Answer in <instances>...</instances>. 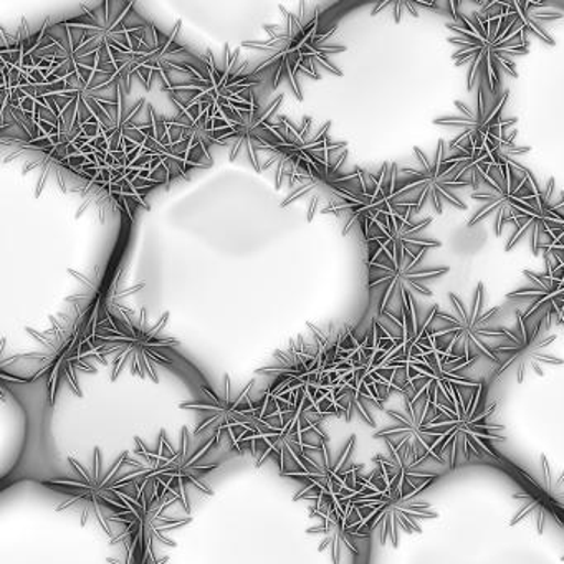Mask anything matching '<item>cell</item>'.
<instances>
[{"label":"cell","instance_id":"cell-5","mask_svg":"<svg viewBox=\"0 0 564 564\" xmlns=\"http://www.w3.org/2000/svg\"><path fill=\"white\" fill-rule=\"evenodd\" d=\"M329 128V123L315 128L310 118L300 127L289 118H280L260 143V171H272L279 189L283 184L299 187L306 183H332L341 174L348 147L333 141Z\"/></svg>","mask_w":564,"mask_h":564},{"label":"cell","instance_id":"cell-8","mask_svg":"<svg viewBox=\"0 0 564 564\" xmlns=\"http://www.w3.org/2000/svg\"><path fill=\"white\" fill-rule=\"evenodd\" d=\"M128 475V480L108 497L107 510L111 511L110 520L121 524L118 536L111 538V544L123 543L138 550L154 553L158 544L174 546L173 533L184 524L167 513L173 500L161 498L153 485L143 477Z\"/></svg>","mask_w":564,"mask_h":564},{"label":"cell","instance_id":"cell-14","mask_svg":"<svg viewBox=\"0 0 564 564\" xmlns=\"http://www.w3.org/2000/svg\"><path fill=\"white\" fill-rule=\"evenodd\" d=\"M508 224L514 230L505 246L507 252L528 239L531 253L540 256L544 247L553 246L563 236L564 193H557L553 177L543 189L534 174L528 171L527 186L511 206Z\"/></svg>","mask_w":564,"mask_h":564},{"label":"cell","instance_id":"cell-22","mask_svg":"<svg viewBox=\"0 0 564 564\" xmlns=\"http://www.w3.org/2000/svg\"><path fill=\"white\" fill-rule=\"evenodd\" d=\"M341 335L343 332H335L333 325H328L326 328L312 326L310 332L302 333L299 338L292 339L285 348L276 351L272 361L257 372L283 378V376L292 375L300 369L308 368V366L332 356Z\"/></svg>","mask_w":564,"mask_h":564},{"label":"cell","instance_id":"cell-25","mask_svg":"<svg viewBox=\"0 0 564 564\" xmlns=\"http://www.w3.org/2000/svg\"><path fill=\"white\" fill-rule=\"evenodd\" d=\"M283 97L280 95L276 100L267 107H259L257 113L253 115L252 120L239 131L236 140H234L232 151H230V158L237 160V158L246 156L247 160L252 163V166L257 171H260L259 150L260 141L267 137L270 130L279 123V110L280 104H282Z\"/></svg>","mask_w":564,"mask_h":564},{"label":"cell","instance_id":"cell-24","mask_svg":"<svg viewBox=\"0 0 564 564\" xmlns=\"http://www.w3.org/2000/svg\"><path fill=\"white\" fill-rule=\"evenodd\" d=\"M389 447V445H388ZM376 468L372 475L392 490L401 494L417 495V491L437 480L438 475L422 470V458L401 448L389 447L388 455H378L375 458Z\"/></svg>","mask_w":564,"mask_h":564},{"label":"cell","instance_id":"cell-2","mask_svg":"<svg viewBox=\"0 0 564 564\" xmlns=\"http://www.w3.org/2000/svg\"><path fill=\"white\" fill-rule=\"evenodd\" d=\"M481 11L462 14L460 4L451 2L454 22L447 24L455 47V67L468 65L467 90L484 82L494 95H500L501 72L517 78V65L511 55L528 52L527 29L505 8L503 2L480 4Z\"/></svg>","mask_w":564,"mask_h":564},{"label":"cell","instance_id":"cell-1","mask_svg":"<svg viewBox=\"0 0 564 564\" xmlns=\"http://www.w3.org/2000/svg\"><path fill=\"white\" fill-rule=\"evenodd\" d=\"M259 84L252 62L239 48L224 47L220 58L213 51L197 55L186 70L174 75L166 91L184 120L203 130L213 143L224 144L236 140L259 110Z\"/></svg>","mask_w":564,"mask_h":564},{"label":"cell","instance_id":"cell-10","mask_svg":"<svg viewBox=\"0 0 564 564\" xmlns=\"http://www.w3.org/2000/svg\"><path fill=\"white\" fill-rule=\"evenodd\" d=\"M441 414L431 422L432 448L438 462L445 458L455 464L458 457H484L491 455L495 441H503L498 435L503 431L490 421L494 405L485 408V386L478 382L467 398L455 404L442 405Z\"/></svg>","mask_w":564,"mask_h":564},{"label":"cell","instance_id":"cell-9","mask_svg":"<svg viewBox=\"0 0 564 564\" xmlns=\"http://www.w3.org/2000/svg\"><path fill=\"white\" fill-rule=\"evenodd\" d=\"M213 442L200 441L191 435L189 429L181 431V442L173 447L167 441L166 432H161L160 445L156 451L144 447L140 437H137L134 455H140L144 460V468L131 471L133 477H143L153 485L156 494L167 500H181L187 507L184 488L187 485L210 494V488L204 484V475L217 467V464L207 460Z\"/></svg>","mask_w":564,"mask_h":564},{"label":"cell","instance_id":"cell-17","mask_svg":"<svg viewBox=\"0 0 564 564\" xmlns=\"http://www.w3.org/2000/svg\"><path fill=\"white\" fill-rule=\"evenodd\" d=\"M551 323L546 318L524 319L517 312L514 328H505V336L495 345L498 358L497 378L514 375L518 382L528 376H543L544 366H561L563 359L550 352L556 336L550 335Z\"/></svg>","mask_w":564,"mask_h":564},{"label":"cell","instance_id":"cell-28","mask_svg":"<svg viewBox=\"0 0 564 564\" xmlns=\"http://www.w3.org/2000/svg\"><path fill=\"white\" fill-rule=\"evenodd\" d=\"M167 557H156L154 553L127 546L118 556L108 557L107 564H164Z\"/></svg>","mask_w":564,"mask_h":564},{"label":"cell","instance_id":"cell-12","mask_svg":"<svg viewBox=\"0 0 564 564\" xmlns=\"http://www.w3.org/2000/svg\"><path fill=\"white\" fill-rule=\"evenodd\" d=\"M415 497L417 495L392 490L371 474L359 477L351 503L368 530L379 534L381 543L398 546L402 533L419 531L422 520L437 517L427 501Z\"/></svg>","mask_w":564,"mask_h":564},{"label":"cell","instance_id":"cell-20","mask_svg":"<svg viewBox=\"0 0 564 564\" xmlns=\"http://www.w3.org/2000/svg\"><path fill=\"white\" fill-rule=\"evenodd\" d=\"M510 91H501L500 95H494L488 90L484 82L477 84V97H475L474 107L468 108L462 101H455V107L460 110V115L455 117L438 118L434 121L435 127L455 128L462 133L454 140H462L467 137L490 138V140H505L510 137L508 130L517 120L503 118V110L507 107Z\"/></svg>","mask_w":564,"mask_h":564},{"label":"cell","instance_id":"cell-15","mask_svg":"<svg viewBox=\"0 0 564 564\" xmlns=\"http://www.w3.org/2000/svg\"><path fill=\"white\" fill-rule=\"evenodd\" d=\"M355 437L349 438L338 452L323 445L319 451L303 455L285 477L295 478L302 484V490L296 494V501L325 503V501L351 498L358 490L359 470L361 465L352 460Z\"/></svg>","mask_w":564,"mask_h":564},{"label":"cell","instance_id":"cell-26","mask_svg":"<svg viewBox=\"0 0 564 564\" xmlns=\"http://www.w3.org/2000/svg\"><path fill=\"white\" fill-rule=\"evenodd\" d=\"M517 500H521V505L518 507L513 521H511L513 524L520 523V521H531L536 530L543 533L547 521L560 520L557 513H560L561 508L551 500V497H538L533 488L524 490L523 494H518Z\"/></svg>","mask_w":564,"mask_h":564},{"label":"cell","instance_id":"cell-19","mask_svg":"<svg viewBox=\"0 0 564 564\" xmlns=\"http://www.w3.org/2000/svg\"><path fill=\"white\" fill-rule=\"evenodd\" d=\"M527 167L518 164L513 158H505L500 163L485 171L475 186L471 199L481 203L478 213L468 220V227L495 217V234L501 236L510 219V209L514 200L523 194L527 186Z\"/></svg>","mask_w":564,"mask_h":564},{"label":"cell","instance_id":"cell-13","mask_svg":"<svg viewBox=\"0 0 564 564\" xmlns=\"http://www.w3.org/2000/svg\"><path fill=\"white\" fill-rule=\"evenodd\" d=\"M128 455L130 452H124L123 457L117 458L110 468L105 467L104 455L98 447L95 448L90 464H82L77 458L68 457L70 474L47 481V487L65 495V501L58 505V511L78 514L84 524L95 521L111 533L110 524L105 520V503L108 497L128 480V475L118 478L121 465L130 462Z\"/></svg>","mask_w":564,"mask_h":564},{"label":"cell","instance_id":"cell-23","mask_svg":"<svg viewBox=\"0 0 564 564\" xmlns=\"http://www.w3.org/2000/svg\"><path fill=\"white\" fill-rule=\"evenodd\" d=\"M543 257L546 265L543 273L523 272L533 286L508 293L507 299L528 303L527 310L521 312L524 319L546 318L553 325V319L564 313V275L556 269L553 257L547 253H543Z\"/></svg>","mask_w":564,"mask_h":564},{"label":"cell","instance_id":"cell-11","mask_svg":"<svg viewBox=\"0 0 564 564\" xmlns=\"http://www.w3.org/2000/svg\"><path fill=\"white\" fill-rule=\"evenodd\" d=\"M252 386L250 382L243 389H234L226 378L223 392L203 386L199 398L183 402L181 409L197 415L194 437L227 445L237 452L246 451L256 421V402L250 395Z\"/></svg>","mask_w":564,"mask_h":564},{"label":"cell","instance_id":"cell-16","mask_svg":"<svg viewBox=\"0 0 564 564\" xmlns=\"http://www.w3.org/2000/svg\"><path fill=\"white\" fill-rule=\"evenodd\" d=\"M438 141L434 158L414 148V166L398 167V191L404 207H411L414 214L421 213L425 204L431 203L435 213H444L445 206L458 210L467 209V204L454 193L467 187L454 181V166L447 161L448 148Z\"/></svg>","mask_w":564,"mask_h":564},{"label":"cell","instance_id":"cell-18","mask_svg":"<svg viewBox=\"0 0 564 564\" xmlns=\"http://www.w3.org/2000/svg\"><path fill=\"white\" fill-rule=\"evenodd\" d=\"M308 517L313 524L306 528V534L315 538L318 550L328 553L333 564L341 563L345 551L358 554V541L371 533L352 507L351 498L312 505Z\"/></svg>","mask_w":564,"mask_h":564},{"label":"cell","instance_id":"cell-3","mask_svg":"<svg viewBox=\"0 0 564 564\" xmlns=\"http://www.w3.org/2000/svg\"><path fill=\"white\" fill-rule=\"evenodd\" d=\"M325 6L299 4L296 8H280L283 21L280 24L267 25L269 39L262 42H246L243 47L257 52L253 68L256 75H272L273 87H279L283 80H289L296 98L302 100V91L296 85V75L319 78L318 68L341 75L332 64V54L345 52L341 45H333L336 28H322Z\"/></svg>","mask_w":564,"mask_h":564},{"label":"cell","instance_id":"cell-27","mask_svg":"<svg viewBox=\"0 0 564 564\" xmlns=\"http://www.w3.org/2000/svg\"><path fill=\"white\" fill-rule=\"evenodd\" d=\"M503 4L507 11L521 22V25L527 29V32H533L544 44L554 45L553 37H551L550 32L543 28V24L564 19L561 12H538L543 8V2H540V4H531V2H503Z\"/></svg>","mask_w":564,"mask_h":564},{"label":"cell","instance_id":"cell-21","mask_svg":"<svg viewBox=\"0 0 564 564\" xmlns=\"http://www.w3.org/2000/svg\"><path fill=\"white\" fill-rule=\"evenodd\" d=\"M432 411H437V409L409 399L404 408L398 409V411H388L392 424L384 431L378 432L376 437L384 438L389 447L411 452L424 462L429 457L437 460L434 448H432L431 422L434 419Z\"/></svg>","mask_w":564,"mask_h":564},{"label":"cell","instance_id":"cell-6","mask_svg":"<svg viewBox=\"0 0 564 564\" xmlns=\"http://www.w3.org/2000/svg\"><path fill=\"white\" fill-rule=\"evenodd\" d=\"M322 415L300 404L276 379L262 401L256 402V421L247 447L257 467L273 460L286 474L303 455L319 451L329 437L322 429Z\"/></svg>","mask_w":564,"mask_h":564},{"label":"cell","instance_id":"cell-7","mask_svg":"<svg viewBox=\"0 0 564 564\" xmlns=\"http://www.w3.org/2000/svg\"><path fill=\"white\" fill-rule=\"evenodd\" d=\"M452 312H442L441 306H432L425 318L429 336L438 351L447 356L448 361H457L467 369L480 358L498 366L495 355V339L505 336V328H491L490 323L498 316V308L485 312V286L478 283L471 305L462 302L457 293H451Z\"/></svg>","mask_w":564,"mask_h":564},{"label":"cell","instance_id":"cell-4","mask_svg":"<svg viewBox=\"0 0 564 564\" xmlns=\"http://www.w3.org/2000/svg\"><path fill=\"white\" fill-rule=\"evenodd\" d=\"M87 325L95 345L107 362L111 361L113 381L128 371L158 382V368L173 365L170 351L177 341L164 332L167 315L160 322H150L144 310L134 312L115 303L107 305V300L100 299Z\"/></svg>","mask_w":564,"mask_h":564}]
</instances>
